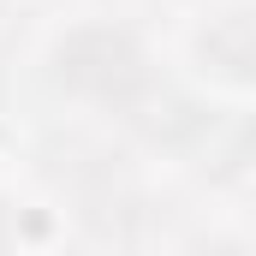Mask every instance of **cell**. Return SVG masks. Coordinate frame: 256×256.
<instances>
[{
    "mask_svg": "<svg viewBox=\"0 0 256 256\" xmlns=\"http://www.w3.org/2000/svg\"><path fill=\"white\" fill-rule=\"evenodd\" d=\"M54 78H60L66 90L90 96V102L126 108V102L143 96V84H149V60H143V48L131 42L126 30L90 24V30H72L60 48H54Z\"/></svg>",
    "mask_w": 256,
    "mask_h": 256,
    "instance_id": "obj_1",
    "label": "cell"
},
{
    "mask_svg": "<svg viewBox=\"0 0 256 256\" xmlns=\"http://www.w3.org/2000/svg\"><path fill=\"white\" fill-rule=\"evenodd\" d=\"M196 54L208 72L232 78V84H256V12L238 6V12H220L202 36H196Z\"/></svg>",
    "mask_w": 256,
    "mask_h": 256,
    "instance_id": "obj_2",
    "label": "cell"
}]
</instances>
